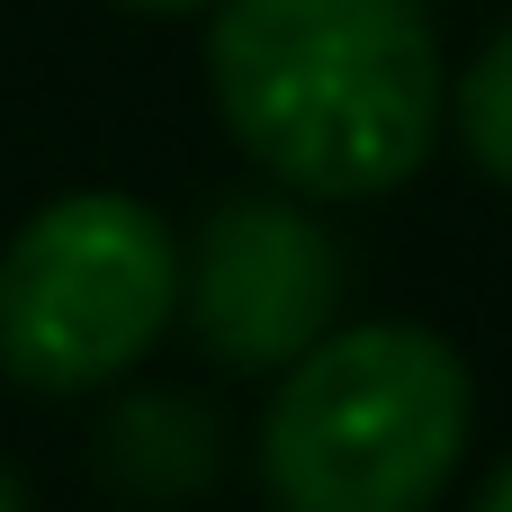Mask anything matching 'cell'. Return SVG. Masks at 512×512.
I'll list each match as a JSON object with an SVG mask.
<instances>
[{"label": "cell", "mask_w": 512, "mask_h": 512, "mask_svg": "<svg viewBox=\"0 0 512 512\" xmlns=\"http://www.w3.org/2000/svg\"><path fill=\"white\" fill-rule=\"evenodd\" d=\"M207 90L225 135L288 198L405 189L450 117L423 0H207Z\"/></svg>", "instance_id": "1"}, {"label": "cell", "mask_w": 512, "mask_h": 512, "mask_svg": "<svg viewBox=\"0 0 512 512\" xmlns=\"http://www.w3.org/2000/svg\"><path fill=\"white\" fill-rule=\"evenodd\" d=\"M0 512H36V495L18 486V468H9V459H0Z\"/></svg>", "instance_id": "8"}, {"label": "cell", "mask_w": 512, "mask_h": 512, "mask_svg": "<svg viewBox=\"0 0 512 512\" xmlns=\"http://www.w3.org/2000/svg\"><path fill=\"white\" fill-rule=\"evenodd\" d=\"M225 414L189 387H135L99 414L90 432V468L99 486H117L126 504H189L225 477Z\"/></svg>", "instance_id": "5"}, {"label": "cell", "mask_w": 512, "mask_h": 512, "mask_svg": "<svg viewBox=\"0 0 512 512\" xmlns=\"http://www.w3.org/2000/svg\"><path fill=\"white\" fill-rule=\"evenodd\" d=\"M180 315V243L126 189L36 207L0 252V369L36 396L126 378Z\"/></svg>", "instance_id": "3"}, {"label": "cell", "mask_w": 512, "mask_h": 512, "mask_svg": "<svg viewBox=\"0 0 512 512\" xmlns=\"http://www.w3.org/2000/svg\"><path fill=\"white\" fill-rule=\"evenodd\" d=\"M450 126H459L468 162H477L495 189H512V18L477 45L468 81H450Z\"/></svg>", "instance_id": "6"}, {"label": "cell", "mask_w": 512, "mask_h": 512, "mask_svg": "<svg viewBox=\"0 0 512 512\" xmlns=\"http://www.w3.org/2000/svg\"><path fill=\"white\" fill-rule=\"evenodd\" d=\"M477 432V378L432 324H324L270 387L261 486L279 512H432Z\"/></svg>", "instance_id": "2"}, {"label": "cell", "mask_w": 512, "mask_h": 512, "mask_svg": "<svg viewBox=\"0 0 512 512\" xmlns=\"http://www.w3.org/2000/svg\"><path fill=\"white\" fill-rule=\"evenodd\" d=\"M468 512H512V459L486 477V486H477V504H468Z\"/></svg>", "instance_id": "7"}, {"label": "cell", "mask_w": 512, "mask_h": 512, "mask_svg": "<svg viewBox=\"0 0 512 512\" xmlns=\"http://www.w3.org/2000/svg\"><path fill=\"white\" fill-rule=\"evenodd\" d=\"M117 9H144V18H180V9H207V0H117Z\"/></svg>", "instance_id": "9"}, {"label": "cell", "mask_w": 512, "mask_h": 512, "mask_svg": "<svg viewBox=\"0 0 512 512\" xmlns=\"http://www.w3.org/2000/svg\"><path fill=\"white\" fill-rule=\"evenodd\" d=\"M351 261L297 198H216L180 261V324L216 369L279 378L333 315H342Z\"/></svg>", "instance_id": "4"}]
</instances>
